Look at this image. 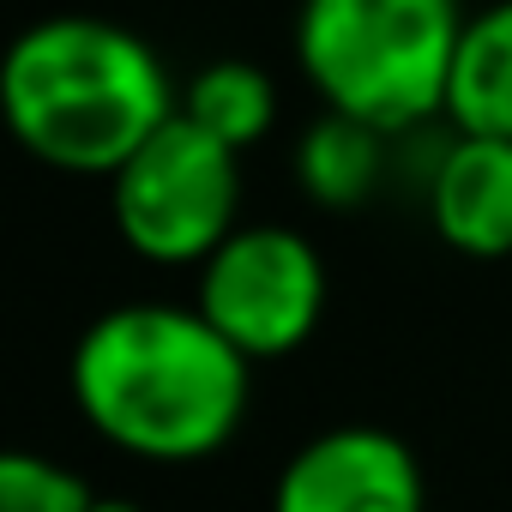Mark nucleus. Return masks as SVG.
<instances>
[{"mask_svg":"<svg viewBox=\"0 0 512 512\" xmlns=\"http://www.w3.org/2000/svg\"><path fill=\"white\" fill-rule=\"evenodd\" d=\"M241 193V151L175 115L145 151H133L109 175V223L133 260L157 272H199L247 223Z\"/></svg>","mask_w":512,"mask_h":512,"instance_id":"nucleus-4","label":"nucleus"},{"mask_svg":"<svg viewBox=\"0 0 512 512\" xmlns=\"http://www.w3.org/2000/svg\"><path fill=\"white\" fill-rule=\"evenodd\" d=\"M0 115L43 169L109 181L181 115V91L133 25L49 13L7 43Z\"/></svg>","mask_w":512,"mask_h":512,"instance_id":"nucleus-2","label":"nucleus"},{"mask_svg":"<svg viewBox=\"0 0 512 512\" xmlns=\"http://www.w3.org/2000/svg\"><path fill=\"white\" fill-rule=\"evenodd\" d=\"M97 500L103 494H91V482L49 452L0 458V512H91Z\"/></svg>","mask_w":512,"mask_h":512,"instance_id":"nucleus-11","label":"nucleus"},{"mask_svg":"<svg viewBox=\"0 0 512 512\" xmlns=\"http://www.w3.org/2000/svg\"><path fill=\"white\" fill-rule=\"evenodd\" d=\"M392 145L398 139H386V133H374V127H362L350 115L320 109L290 145V175H296L308 205H320V211H362L392 175Z\"/></svg>","mask_w":512,"mask_h":512,"instance_id":"nucleus-8","label":"nucleus"},{"mask_svg":"<svg viewBox=\"0 0 512 512\" xmlns=\"http://www.w3.org/2000/svg\"><path fill=\"white\" fill-rule=\"evenodd\" d=\"M464 19V0H302L290 49L320 109L416 139L446 121Z\"/></svg>","mask_w":512,"mask_h":512,"instance_id":"nucleus-3","label":"nucleus"},{"mask_svg":"<svg viewBox=\"0 0 512 512\" xmlns=\"http://www.w3.org/2000/svg\"><path fill=\"white\" fill-rule=\"evenodd\" d=\"M326 302H332V278L320 247L296 223H272V217L241 223L193 272V308L253 368L296 356L320 332Z\"/></svg>","mask_w":512,"mask_h":512,"instance_id":"nucleus-5","label":"nucleus"},{"mask_svg":"<svg viewBox=\"0 0 512 512\" xmlns=\"http://www.w3.org/2000/svg\"><path fill=\"white\" fill-rule=\"evenodd\" d=\"M266 512H428V476L404 434L338 422L278 464Z\"/></svg>","mask_w":512,"mask_h":512,"instance_id":"nucleus-6","label":"nucleus"},{"mask_svg":"<svg viewBox=\"0 0 512 512\" xmlns=\"http://www.w3.org/2000/svg\"><path fill=\"white\" fill-rule=\"evenodd\" d=\"M91 512H145V506H133V500H97Z\"/></svg>","mask_w":512,"mask_h":512,"instance_id":"nucleus-12","label":"nucleus"},{"mask_svg":"<svg viewBox=\"0 0 512 512\" xmlns=\"http://www.w3.org/2000/svg\"><path fill=\"white\" fill-rule=\"evenodd\" d=\"M67 398L79 422L139 464H205L253 410V362L229 350L193 302L103 308L73 356Z\"/></svg>","mask_w":512,"mask_h":512,"instance_id":"nucleus-1","label":"nucleus"},{"mask_svg":"<svg viewBox=\"0 0 512 512\" xmlns=\"http://www.w3.org/2000/svg\"><path fill=\"white\" fill-rule=\"evenodd\" d=\"M440 127L470 139H512V0H488L464 19Z\"/></svg>","mask_w":512,"mask_h":512,"instance_id":"nucleus-9","label":"nucleus"},{"mask_svg":"<svg viewBox=\"0 0 512 512\" xmlns=\"http://www.w3.org/2000/svg\"><path fill=\"white\" fill-rule=\"evenodd\" d=\"M181 115L211 133L217 145L229 151H253L260 139H272L278 115H284V97H278V79L260 67V61H241V55H223V61H205L187 85H181Z\"/></svg>","mask_w":512,"mask_h":512,"instance_id":"nucleus-10","label":"nucleus"},{"mask_svg":"<svg viewBox=\"0 0 512 512\" xmlns=\"http://www.w3.org/2000/svg\"><path fill=\"white\" fill-rule=\"evenodd\" d=\"M422 211L458 260L512 266V139L440 133L422 175Z\"/></svg>","mask_w":512,"mask_h":512,"instance_id":"nucleus-7","label":"nucleus"}]
</instances>
